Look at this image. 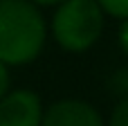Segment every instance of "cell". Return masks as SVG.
I'll return each mask as SVG.
<instances>
[{
	"label": "cell",
	"mask_w": 128,
	"mask_h": 126,
	"mask_svg": "<svg viewBox=\"0 0 128 126\" xmlns=\"http://www.w3.org/2000/svg\"><path fill=\"white\" fill-rule=\"evenodd\" d=\"M104 14H110L112 18L128 20V0H97Z\"/></svg>",
	"instance_id": "5"
},
{
	"label": "cell",
	"mask_w": 128,
	"mask_h": 126,
	"mask_svg": "<svg viewBox=\"0 0 128 126\" xmlns=\"http://www.w3.org/2000/svg\"><path fill=\"white\" fill-rule=\"evenodd\" d=\"M43 126H106L99 110L81 99H61L45 108Z\"/></svg>",
	"instance_id": "4"
},
{
	"label": "cell",
	"mask_w": 128,
	"mask_h": 126,
	"mask_svg": "<svg viewBox=\"0 0 128 126\" xmlns=\"http://www.w3.org/2000/svg\"><path fill=\"white\" fill-rule=\"evenodd\" d=\"M45 108L29 88L11 90L0 101V126H43Z\"/></svg>",
	"instance_id": "3"
},
{
	"label": "cell",
	"mask_w": 128,
	"mask_h": 126,
	"mask_svg": "<svg viewBox=\"0 0 128 126\" xmlns=\"http://www.w3.org/2000/svg\"><path fill=\"white\" fill-rule=\"evenodd\" d=\"M108 126H128V97H124L110 113Z\"/></svg>",
	"instance_id": "6"
},
{
	"label": "cell",
	"mask_w": 128,
	"mask_h": 126,
	"mask_svg": "<svg viewBox=\"0 0 128 126\" xmlns=\"http://www.w3.org/2000/svg\"><path fill=\"white\" fill-rule=\"evenodd\" d=\"M104 32V11L97 0H65L52 18V36L68 52L90 50Z\"/></svg>",
	"instance_id": "2"
},
{
	"label": "cell",
	"mask_w": 128,
	"mask_h": 126,
	"mask_svg": "<svg viewBox=\"0 0 128 126\" xmlns=\"http://www.w3.org/2000/svg\"><path fill=\"white\" fill-rule=\"evenodd\" d=\"M119 47H122V52L128 56V20H122V27H119Z\"/></svg>",
	"instance_id": "8"
},
{
	"label": "cell",
	"mask_w": 128,
	"mask_h": 126,
	"mask_svg": "<svg viewBox=\"0 0 128 126\" xmlns=\"http://www.w3.org/2000/svg\"><path fill=\"white\" fill-rule=\"evenodd\" d=\"M47 38L43 14L32 0H0V63L25 65L38 59Z\"/></svg>",
	"instance_id": "1"
},
{
	"label": "cell",
	"mask_w": 128,
	"mask_h": 126,
	"mask_svg": "<svg viewBox=\"0 0 128 126\" xmlns=\"http://www.w3.org/2000/svg\"><path fill=\"white\" fill-rule=\"evenodd\" d=\"M11 92V77H9V68L4 63H0V101Z\"/></svg>",
	"instance_id": "7"
},
{
	"label": "cell",
	"mask_w": 128,
	"mask_h": 126,
	"mask_svg": "<svg viewBox=\"0 0 128 126\" xmlns=\"http://www.w3.org/2000/svg\"><path fill=\"white\" fill-rule=\"evenodd\" d=\"M36 7L38 5H43V7H47V5H61V2H65V0H32Z\"/></svg>",
	"instance_id": "9"
}]
</instances>
